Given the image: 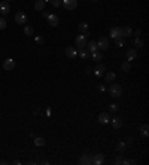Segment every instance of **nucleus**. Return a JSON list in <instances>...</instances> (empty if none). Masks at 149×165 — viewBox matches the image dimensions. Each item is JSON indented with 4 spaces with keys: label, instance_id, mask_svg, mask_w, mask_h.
<instances>
[{
    "label": "nucleus",
    "instance_id": "f257e3e1",
    "mask_svg": "<svg viewBox=\"0 0 149 165\" xmlns=\"http://www.w3.org/2000/svg\"><path fill=\"white\" fill-rule=\"evenodd\" d=\"M90 36V33H85V34H79L78 37H76V40H74V43H76V48L78 49H84L85 46H86V37Z\"/></svg>",
    "mask_w": 149,
    "mask_h": 165
},
{
    "label": "nucleus",
    "instance_id": "f03ea898",
    "mask_svg": "<svg viewBox=\"0 0 149 165\" xmlns=\"http://www.w3.org/2000/svg\"><path fill=\"white\" fill-rule=\"evenodd\" d=\"M109 92H110V95H112V97L118 98V97H121V95H122V88H121V85H118V83H113V82H112V85H110V88H109Z\"/></svg>",
    "mask_w": 149,
    "mask_h": 165
},
{
    "label": "nucleus",
    "instance_id": "7ed1b4c3",
    "mask_svg": "<svg viewBox=\"0 0 149 165\" xmlns=\"http://www.w3.org/2000/svg\"><path fill=\"white\" fill-rule=\"evenodd\" d=\"M61 5L67 10H73V9L78 8V0H61Z\"/></svg>",
    "mask_w": 149,
    "mask_h": 165
},
{
    "label": "nucleus",
    "instance_id": "20e7f679",
    "mask_svg": "<svg viewBox=\"0 0 149 165\" xmlns=\"http://www.w3.org/2000/svg\"><path fill=\"white\" fill-rule=\"evenodd\" d=\"M3 69L6 71H10V70H14L15 69V60H12V58H8L3 61Z\"/></svg>",
    "mask_w": 149,
    "mask_h": 165
},
{
    "label": "nucleus",
    "instance_id": "39448f33",
    "mask_svg": "<svg viewBox=\"0 0 149 165\" xmlns=\"http://www.w3.org/2000/svg\"><path fill=\"white\" fill-rule=\"evenodd\" d=\"M97 48L102 49V51H106L109 48V40L106 39V37H100V39L97 40Z\"/></svg>",
    "mask_w": 149,
    "mask_h": 165
},
{
    "label": "nucleus",
    "instance_id": "423d86ee",
    "mask_svg": "<svg viewBox=\"0 0 149 165\" xmlns=\"http://www.w3.org/2000/svg\"><path fill=\"white\" fill-rule=\"evenodd\" d=\"M15 22L17 24H26L27 22V15L26 14H24V12H18V14L15 15Z\"/></svg>",
    "mask_w": 149,
    "mask_h": 165
},
{
    "label": "nucleus",
    "instance_id": "0eeeda50",
    "mask_svg": "<svg viewBox=\"0 0 149 165\" xmlns=\"http://www.w3.org/2000/svg\"><path fill=\"white\" fill-rule=\"evenodd\" d=\"M66 55H67L70 60L76 58V55H78V51H76V48H74V46H67V48H66Z\"/></svg>",
    "mask_w": 149,
    "mask_h": 165
},
{
    "label": "nucleus",
    "instance_id": "6e6552de",
    "mask_svg": "<svg viewBox=\"0 0 149 165\" xmlns=\"http://www.w3.org/2000/svg\"><path fill=\"white\" fill-rule=\"evenodd\" d=\"M10 12V8H9V2H0V14L2 15H8Z\"/></svg>",
    "mask_w": 149,
    "mask_h": 165
},
{
    "label": "nucleus",
    "instance_id": "1a4fd4ad",
    "mask_svg": "<svg viewBox=\"0 0 149 165\" xmlns=\"http://www.w3.org/2000/svg\"><path fill=\"white\" fill-rule=\"evenodd\" d=\"M103 162H104V158H103L102 153H97V155L91 156V164H94V165H102Z\"/></svg>",
    "mask_w": 149,
    "mask_h": 165
},
{
    "label": "nucleus",
    "instance_id": "9d476101",
    "mask_svg": "<svg viewBox=\"0 0 149 165\" xmlns=\"http://www.w3.org/2000/svg\"><path fill=\"white\" fill-rule=\"evenodd\" d=\"M125 57H127V60L128 61H131V60H136L137 58V49H128L127 51V54H125Z\"/></svg>",
    "mask_w": 149,
    "mask_h": 165
},
{
    "label": "nucleus",
    "instance_id": "9b49d317",
    "mask_svg": "<svg viewBox=\"0 0 149 165\" xmlns=\"http://www.w3.org/2000/svg\"><path fill=\"white\" fill-rule=\"evenodd\" d=\"M110 37H112V39H119V37H121V27L110 28Z\"/></svg>",
    "mask_w": 149,
    "mask_h": 165
},
{
    "label": "nucleus",
    "instance_id": "f8f14e48",
    "mask_svg": "<svg viewBox=\"0 0 149 165\" xmlns=\"http://www.w3.org/2000/svg\"><path fill=\"white\" fill-rule=\"evenodd\" d=\"M104 71H106L104 64H98V66L94 69V74H95V76H98V78H100V76H103V74H104Z\"/></svg>",
    "mask_w": 149,
    "mask_h": 165
},
{
    "label": "nucleus",
    "instance_id": "ddd939ff",
    "mask_svg": "<svg viewBox=\"0 0 149 165\" xmlns=\"http://www.w3.org/2000/svg\"><path fill=\"white\" fill-rule=\"evenodd\" d=\"M79 164H82V165H90V164H91V155L84 153V155L81 156V159H79Z\"/></svg>",
    "mask_w": 149,
    "mask_h": 165
},
{
    "label": "nucleus",
    "instance_id": "4468645a",
    "mask_svg": "<svg viewBox=\"0 0 149 165\" xmlns=\"http://www.w3.org/2000/svg\"><path fill=\"white\" fill-rule=\"evenodd\" d=\"M110 121H112V125H113V128H115V130H119L121 126H122V119H121V118H118V116L112 118Z\"/></svg>",
    "mask_w": 149,
    "mask_h": 165
},
{
    "label": "nucleus",
    "instance_id": "2eb2a0df",
    "mask_svg": "<svg viewBox=\"0 0 149 165\" xmlns=\"http://www.w3.org/2000/svg\"><path fill=\"white\" fill-rule=\"evenodd\" d=\"M133 34L131 27H121V37H130Z\"/></svg>",
    "mask_w": 149,
    "mask_h": 165
},
{
    "label": "nucleus",
    "instance_id": "dca6fc26",
    "mask_svg": "<svg viewBox=\"0 0 149 165\" xmlns=\"http://www.w3.org/2000/svg\"><path fill=\"white\" fill-rule=\"evenodd\" d=\"M48 24L51 25V27H57L58 25V17L57 15H49L48 17Z\"/></svg>",
    "mask_w": 149,
    "mask_h": 165
},
{
    "label": "nucleus",
    "instance_id": "f3484780",
    "mask_svg": "<svg viewBox=\"0 0 149 165\" xmlns=\"http://www.w3.org/2000/svg\"><path fill=\"white\" fill-rule=\"evenodd\" d=\"M43 9H45V0H36V3H34V10L42 12Z\"/></svg>",
    "mask_w": 149,
    "mask_h": 165
},
{
    "label": "nucleus",
    "instance_id": "a211bd4d",
    "mask_svg": "<svg viewBox=\"0 0 149 165\" xmlns=\"http://www.w3.org/2000/svg\"><path fill=\"white\" fill-rule=\"evenodd\" d=\"M109 121H110V116L107 113H100V115H98V122L100 123H107Z\"/></svg>",
    "mask_w": 149,
    "mask_h": 165
},
{
    "label": "nucleus",
    "instance_id": "6ab92c4d",
    "mask_svg": "<svg viewBox=\"0 0 149 165\" xmlns=\"http://www.w3.org/2000/svg\"><path fill=\"white\" fill-rule=\"evenodd\" d=\"M90 57H93V60L94 61H100V60H103V54L100 52V51H94V52H91V55Z\"/></svg>",
    "mask_w": 149,
    "mask_h": 165
},
{
    "label": "nucleus",
    "instance_id": "aec40b11",
    "mask_svg": "<svg viewBox=\"0 0 149 165\" xmlns=\"http://www.w3.org/2000/svg\"><path fill=\"white\" fill-rule=\"evenodd\" d=\"M79 55H81V58H84V60H88L90 58V55H91V52H90V51L88 49H81L79 51Z\"/></svg>",
    "mask_w": 149,
    "mask_h": 165
},
{
    "label": "nucleus",
    "instance_id": "412c9836",
    "mask_svg": "<svg viewBox=\"0 0 149 165\" xmlns=\"http://www.w3.org/2000/svg\"><path fill=\"white\" fill-rule=\"evenodd\" d=\"M140 132H142L143 137H148V135H149V125H148V123H143V125L140 126Z\"/></svg>",
    "mask_w": 149,
    "mask_h": 165
},
{
    "label": "nucleus",
    "instance_id": "4be33fe9",
    "mask_svg": "<svg viewBox=\"0 0 149 165\" xmlns=\"http://www.w3.org/2000/svg\"><path fill=\"white\" fill-rule=\"evenodd\" d=\"M86 46H88V51H90V52H94V51L98 49V48H97V42H94V40L88 42V43H86Z\"/></svg>",
    "mask_w": 149,
    "mask_h": 165
},
{
    "label": "nucleus",
    "instance_id": "5701e85b",
    "mask_svg": "<svg viewBox=\"0 0 149 165\" xmlns=\"http://www.w3.org/2000/svg\"><path fill=\"white\" fill-rule=\"evenodd\" d=\"M34 144L36 146H45L46 141H45V138H42V137H34Z\"/></svg>",
    "mask_w": 149,
    "mask_h": 165
},
{
    "label": "nucleus",
    "instance_id": "b1692460",
    "mask_svg": "<svg viewBox=\"0 0 149 165\" xmlns=\"http://www.w3.org/2000/svg\"><path fill=\"white\" fill-rule=\"evenodd\" d=\"M121 69H122V71H125V73H128V71L131 70V66H130V61H125V62H122V64H121Z\"/></svg>",
    "mask_w": 149,
    "mask_h": 165
},
{
    "label": "nucleus",
    "instance_id": "393cba45",
    "mask_svg": "<svg viewBox=\"0 0 149 165\" xmlns=\"http://www.w3.org/2000/svg\"><path fill=\"white\" fill-rule=\"evenodd\" d=\"M24 33H26L27 36H33L34 34V28L31 27V25H26V27H24Z\"/></svg>",
    "mask_w": 149,
    "mask_h": 165
},
{
    "label": "nucleus",
    "instance_id": "a878e982",
    "mask_svg": "<svg viewBox=\"0 0 149 165\" xmlns=\"http://www.w3.org/2000/svg\"><path fill=\"white\" fill-rule=\"evenodd\" d=\"M79 31L81 33H88V24H86V22H81L79 24Z\"/></svg>",
    "mask_w": 149,
    "mask_h": 165
},
{
    "label": "nucleus",
    "instance_id": "bb28decb",
    "mask_svg": "<svg viewBox=\"0 0 149 165\" xmlns=\"http://www.w3.org/2000/svg\"><path fill=\"white\" fill-rule=\"evenodd\" d=\"M125 146H127V143L118 141V143H116V150H118V152H124V150H125Z\"/></svg>",
    "mask_w": 149,
    "mask_h": 165
},
{
    "label": "nucleus",
    "instance_id": "cd10ccee",
    "mask_svg": "<svg viewBox=\"0 0 149 165\" xmlns=\"http://www.w3.org/2000/svg\"><path fill=\"white\" fill-rule=\"evenodd\" d=\"M115 78H116L115 73H107V74H106V82H107V83H112V82L115 80Z\"/></svg>",
    "mask_w": 149,
    "mask_h": 165
},
{
    "label": "nucleus",
    "instance_id": "c85d7f7f",
    "mask_svg": "<svg viewBox=\"0 0 149 165\" xmlns=\"http://www.w3.org/2000/svg\"><path fill=\"white\" fill-rule=\"evenodd\" d=\"M134 46L136 48H143V42H142L140 37H136V39H134Z\"/></svg>",
    "mask_w": 149,
    "mask_h": 165
},
{
    "label": "nucleus",
    "instance_id": "c756f323",
    "mask_svg": "<svg viewBox=\"0 0 149 165\" xmlns=\"http://www.w3.org/2000/svg\"><path fill=\"white\" fill-rule=\"evenodd\" d=\"M6 25H8L6 19H5L3 17H0V30H5V28H6Z\"/></svg>",
    "mask_w": 149,
    "mask_h": 165
},
{
    "label": "nucleus",
    "instance_id": "7c9ffc66",
    "mask_svg": "<svg viewBox=\"0 0 149 165\" xmlns=\"http://www.w3.org/2000/svg\"><path fill=\"white\" fill-rule=\"evenodd\" d=\"M109 109H110V112H112V113H116L119 107H118L116 104H110V106H109Z\"/></svg>",
    "mask_w": 149,
    "mask_h": 165
},
{
    "label": "nucleus",
    "instance_id": "2f4dec72",
    "mask_svg": "<svg viewBox=\"0 0 149 165\" xmlns=\"http://www.w3.org/2000/svg\"><path fill=\"white\" fill-rule=\"evenodd\" d=\"M51 3L54 8H58V6H61V0H51Z\"/></svg>",
    "mask_w": 149,
    "mask_h": 165
},
{
    "label": "nucleus",
    "instance_id": "473e14b6",
    "mask_svg": "<svg viewBox=\"0 0 149 165\" xmlns=\"http://www.w3.org/2000/svg\"><path fill=\"white\" fill-rule=\"evenodd\" d=\"M115 42H116V45H118V46H124V37H119V39H115Z\"/></svg>",
    "mask_w": 149,
    "mask_h": 165
},
{
    "label": "nucleus",
    "instance_id": "72a5a7b5",
    "mask_svg": "<svg viewBox=\"0 0 149 165\" xmlns=\"http://www.w3.org/2000/svg\"><path fill=\"white\" fill-rule=\"evenodd\" d=\"M122 164H125V165H133V164H136V161H133V159H122Z\"/></svg>",
    "mask_w": 149,
    "mask_h": 165
},
{
    "label": "nucleus",
    "instance_id": "f704fd0d",
    "mask_svg": "<svg viewBox=\"0 0 149 165\" xmlns=\"http://www.w3.org/2000/svg\"><path fill=\"white\" fill-rule=\"evenodd\" d=\"M113 164H115V165H121V164H122V158H121V156H116V159L113 161Z\"/></svg>",
    "mask_w": 149,
    "mask_h": 165
},
{
    "label": "nucleus",
    "instance_id": "c9c22d12",
    "mask_svg": "<svg viewBox=\"0 0 149 165\" xmlns=\"http://www.w3.org/2000/svg\"><path fill=\"white\" fill-rule=\"evenodd\" d=\"M42 15H43V18H48V17H49V14H48V12H46L45 9L42 10Z\"/></svg>",
    "mask_w": 149,
    "mask_h": 165
},
{
    "label": "nucleus",
    "instance_id": "e433bc0d",
    "mask_svg": "<svg viewBox=\"0 0 149 165\" xmlns=\"http://www.w3.org/2000/svg\"><path fill=\"white\" fill-rule=\"evenodd\" d=\"M36 42H37V43H42L43 39H42V37H36Z\"/></svg>",
    "mask_w": 149,
    "mask_h": 165
},
{
    "label": "nucleus",
    "instance_id": "4c0bfd02",
    "mask_svg": "<svg viewBox=\"0 0 149 165\" xmlns=\"http://www.w3.org/2000/svg\"><path fill=\"white\" fill-rule=\"evenodd\" d=\"M46 2H51V0H45V3H46Z\"/></svg>",
    "mask_w": 149,
    "mask_h": 165
},
{
    "label": "nucleus",
    "instance_id": "58836bf2",
    "mask_svg": "<svg viewBox=\"0 0 149 165\" xmlns=\"http://www.w3.org/2000/svg\"><path fill=\"white\" fill-rule=\"evenodd\" d=\"M5 2H10V0H5Z\"/></svg>",
    "mask_w": 149,
    "mask_h": 165
}]
</instances>
